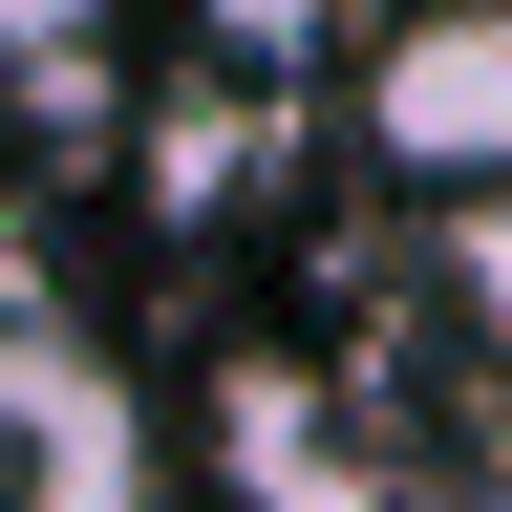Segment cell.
I'll list each match as a JSON object with an SVG mask.
<instances>
[{
    "label": "cell",
    "mask_w": 512,
    "mask_h": 512,
    "mask_svg": "<svg viewBox=\"0 0 512 512\" xmlns=\"http://www.w3.org/2000/svg\"><path fill=\"white\" fill-rule=\"evenodd\" d=\"M192 427H214V491H235V512H406V491H384V448H363V406H342V384H299V363H214V406H192Z\"/></svg>",
    "instance_id": "3957f363"
},
{
    "label": "cell",
    "mask_w": 512,
    "mask_h": 512,
    "mask_svg": "<svg viewBox=\"0 0 512 512\" xmlns=\"http://www.w3.org/2000/svg\"><path fill=\"white\" fill-rule=\"evenodd\" d=\"M0 86H22L43 128L107 107V0H0Z\"/></svg>",
    "instance_id": "277c9868"
},
{
    "label": "cell",
    "mask_w": 512,
    "mask_h": 512,
    "mask_svg": "<svg viewBox=\"0 0 512 512\" xmlns=\"http://www.w3.org/2000/svg\"><path fill=\"white\" fill-rule=\"evenodd\" d=\"M320 22H342V0H192V43H214V64H299Z\"/></svg>",
    "instance_id": "8992f818"
},
{
    "label": "cell",
    "mask_w": 512,
    "mask_h": 512,
    "mask_svg": "<svg viewBox=\"0 0 512 512\" xmlns=\"http://www.w3.org/2000/svg\"><path fill=\"white\" fill-rule=\"evenodd\" d=\"M235 171H256V107H192V128H150V214H214Z\"/></svg>",
    "instance_id": "5b68a950"
},
{
    "label": "cell",
    "mask_w": 512,
    "mask_h": 512,
    "mask_svg": "<svg viewBox=\"0 0 512 512\" xmlns=\"http://www.w3.org/2000/svg\"><path fill=\"white\" fill-rule=\"evenodd\" d=\"M0 512H150V406L43 320H0Z\"/></svg>",
    "instance_id": "7a4b0ae2"
},
{
    "label": "cell",
    "mask_w": 512,
    "mask_h": 512,
    "mask_svg": "<svg viewBox=\"0 0 512 512\" xmlns=\"http://www.w3.org/2000/svg\"><path fill=\"white\" fill-rule=\"evenodd\" d=\"M363 150L406 192H512V0H406L363 43Z\"/></svg>",
    "instance_id": "6da1fadb"
}]
</instances>
